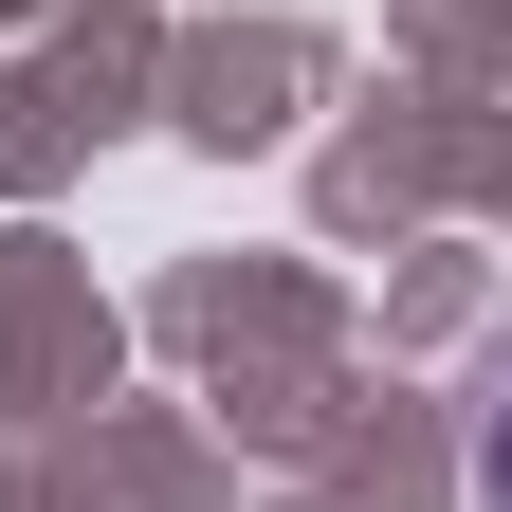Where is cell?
I'll return each mask as SVG.
<instances>
[{"label": "cell", "instance_id": "cell-1", "mask_svg": "<svg viewBox=\"0 0 512 512\" xmlns=\"http://www.w3.org/2000/svg\"><path fill=\"white\" fill-rule=\"evenodd\" d=\"M476 494L512 512V330H494V366H476Z\"/></svg>", "mask_w": 512, "mask_h": 512}]
</instances>
